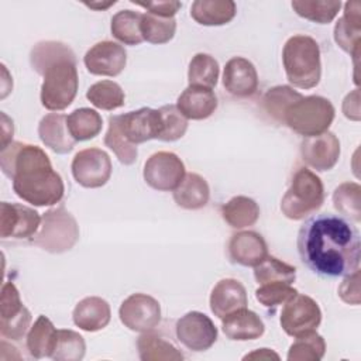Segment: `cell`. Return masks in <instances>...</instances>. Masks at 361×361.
<instances>
[{
    "label": "cell",
    "instance_id": "41",
    "mask_svg": "<svg viewBox=\"0 0 361 361\" xmlns=\"http://www.w3.org/2000/svg\"><path fill=\"white\" fill-rule=\"evenodd\" d=\"M176 32L175 18H162L149 13L142 14L141 18V35L144 41L155 45L169 42Z\"/></svg>",
    "mask_w": 361,
    "mask_h": 361
},
{
    "label": "cell",
    "instance_id": "49",
    "mask_svg": "<svg viewBox=\"0 0 361 361\" xmlns=\"http://www.w3.org/2000/svg\"><path fill=\"white\" fill-rule=\"evenodd\" d=\"M244 360H279V355L271 348H258L244 355Z\"/></svg>",
    "mask_w": 361,
    "mask_h": 361
},
{
    "label": "cell",
    "instance_id": "44",
    "mask_svg": "<svg viewBox=\"0 0 361 361\" xmlns=\"http://www.w3.org/2000/svg\"><path fill=\"white\" fill-rule=\"evenodd\" d=\"M296 293L298 290L292 288L289 283L276 282V283L259 285V288L255 290V298L262 306L275 309L281 305H285Z\"/></svg>",
    "mask_w": 361,
    "mask_h": 361
},
{
    "label": "cell",
    "instance_id": "28",
    "mask_svg": "<svg viewBox=\"0 0 361 361\" xmlns=\"http://www.w3.org/2000/svg\"><path fill=\"white\" fill-rule=\"evenodd\" d=\"M58 338V330L44 314H39L27 334V350L31 357L39 360L52 355Z\"/></svg>",
    "mask_w": 361,
    "mask_h": 361
},
{
    "label": "cell",
    "instance_id": "48",
    "mask_svg": "<svg viewBox=\"0 0 361 361\" xmlns=\"http://www.w3.org/2000/svg\"><path fill=\"white\" fill-rule=\"evenodd\" d=\"M1 149L6 148L8 144H11V138L14 134V126H13V120L7 117L6 113H1Z\"/></svg>",
    "mask_w": 361,
    "mask_h": 361
},
{
    "label": "cell",
    "instance_id": "15",
    "mask_svg": "<svg viewBox=\"0 0 361 361\" xmlns=\"http://www.w3.org/2000/svg\"><path fill=\"white\" fill-rule=\"evenodd\" d=\"M83 63L92 75L113 78L124 71L127 52L123 45L114 41H100L87 49L83 56Z\"/></svg>",
    "mask_w": 361,
    "mask_h": 361
},
{
    "label": "cell",
    "instance_id": "24",
    "mask_svg": "<svg viewBox=\"0 0 361 361\" xmlns=\"http://www.w3.org/2000/svg\"><path fill=\"white\" fill-rule=\"evenodd\" d=\"M217 96L212 89L188 86L176 100L178 110L188 120H204L217 109Z\"/></svg>",
    "mask_w": 361,
    "mask_h": 361
},
{
    "label": "cell",
    "instance_id": "17",
    "mask_svg": "<svg viewBox=\"0 0 361 361\" xmlns=\"http://www.w3.org/2000/svg\"><path fill=\"white\" fill-rule=\"evenodd\" d=\"M118 116V126L124 137L134 145L158 140L159 111L158 109L141 107Z\"/></svg>",
    "mask_w": 361,
    "mask_h": 361
},
{
    "label": "cell",
    "instance_id": "39",
    "mask_svg": "<svg viewBox=\"0 0 361 361\" xmlns=\"http://www.w3.org/2000/svg\"><path fill=\"white\" fill-rule=\"evenodd\" d=\"M361 188L355 182H344L333 192V204L336 210L345 219L354 221L361 220Z\"/></svg>",
    "mask_w": 361,
    "mask_h": 361
},
{
    "label": "cell",
    "instance_id": "23",
    "mask_svg": "<svg viewBox=\"0 0 361 361\" xmlns=\"http://www.w3.org/2000/svg\"><path fill=\"white\" fill-rule=\"evenodd\" d=\"M72 319L76 327L93 333L104 329L110 323L111 309L107 300L99 296H87L76 303Z\"/></svg>",
    "mask_w": 361,
    "mask_h": 361
},
{
    "label": "cell",
    "instance_id": "7",
    "mask_svg": "<svg viewBox=\"0 0 361 361\" xmlns=\"http://www.w3.org/2000/svg\"><path fill=\"white\" fill-rule=\"evenodd\" d=\"M79 224L63 206L47 210L41 216L38 231L31 243L51 254H62L75 247L79 240Z\"/></svg>",
    "mask_w": 361,
    "mask_h": 361
},
{
    "label": "cell",
    "instance_id": "25",
    "mask_svg": "<svg viewBox=\"0 0 361 361\" xmlns=\"http://www.w3.org/2000/svg\"><path fill=\"white\" fill-rule=\"evenodd\" d=\"M221 330L233 341H248L259 338L265 331V324L255 312L244 307L223 317Z\"/></svg>",
    "mask_w": 361,
    "mask_h": 361
},
{
    "label": "cell",
    "instance_id": "33",
    "mask_svg": "<svg viewBox=\"0 0 361 361\" xmlns=\"http://www.w3.org/2000/svg\"><path fill=\"white\" fill-rule=\"evenodd\" d=\"M220 73L219 62L209 54L199 52L192 56L188 68L189 86H200L212 89L217 85Z\"/></svg>",
    "mask_w": 361,
    "mask_h": 361
},
{
    "label": "cell",
    "instance_id": "5",
    "mask_svg": "<svg viewBox=\"0 0 361 361\" xmlns=\"http://www.w3.org/2000/svg\"><path fill=\"white\" fill-rule=\"evenodd\" d=\"M324 202L322 179L307 168H299L281 200V210L290 220H303L316 213Z\"/></svg>",
    "mask_w": 361,
    "mask_h": 361
},
{
    "label": "cell",
    "instance_id": "47",
    "mask_svg": "<svg viewBox=\"0 0 361 361\" xmlns=\"http://www.w3.org/2000/svg\"><path fill=\"white\" fill-rule=\"evenodd\" d=\"M343 113L347 118L358 121L360 120V92L354 89L343 100Z\"/></svg>",
    "mask_w": 361,
    "mask_h": 361
},
{
    "label": "cell",
    "instance_id": "29",
    "mask_svg": "<svg viewBox=\"0 0 361 361\" xmlns=\"http://www.w3.org/2000/svg\"><path fill=\"white\" fill-rule=\"evenodd\" d=\"M220 214L230 227L240 230L257 223L259 219V206L254 199L240 195L226 202L220 209Z\"/></svg>",
    "mask_w": 361,
    "mask_h": 361
},
{
    "label": "cell",
    "instance_id": "21",
    "mask_svg": "<svg viewBox=\"0 0 361 361\" xmlns=\"http://www.w3.org/2000/svg\"><path fill=\"white\" fill-rule=\"evenodd\" d=\"M360 1L353 0L344 4V13L334 25V41L336 44L350 54L354 61L360 55L361 44V17H360Z\"/></svg>",
    "mask_w": 361,
    "mask_h": 361
},
{
    "label": "cell",
    "instance_id": "36",
    "mask_svg": "<svg viewBox=\"0 0 361 361\" xmlns=\"http://www.w3.org/2000/svg\"><path fill=\"white\" fill-rule=\"evenodd\" d=\"M254 278L258 285L276 282L292 285L296 279V268L275 257L268 255L264 261L254 267Z\"/></svg>",
    "mask_w": 361,
    "mask_h": 361
},
{
    "label": "cell",
    "instance_id": "42",
    "mask_svg": "<svg viewBox=\"0 0 361 361\" xmlns=\"http://www.w3.org/2000/svg\"><path fill=\"white\" fill-rule=\"evenodd\" d=\"M159 111V141L172 142L182 138L188 130V118L178 110L176 104H165Z\"/></svg>",
    "mask_w": 361,
    "mask_h": 361
},
{
    "label": "cell",
    "instance_id": "20",
    "mask_svg": "<svg viewBox=\"0 0 361 361\" xmlns=\"http://www.w3.org/2000/svg\"><path fill=\"white\" fill-rule=\"evenodd\" d=\"M228 257L241 267H255L268 257V245L257 231H238L228 241Z\"/></svg>",
    "mask_w": 361,
    "mask_h": 361
},
{
    "label": "cell",
    "instance_id": "16",
    "mask_svg": "<svg viewBox=\"0 0 361 361\" xmlns=\"http://www.w3.org/2000/svg\"><path fill=\"white\" fill-rule=\"evenodd\" d=\"M302 159L319 172L330 171L340 158V141L331 131L319 135L305 137L300 142Z\"/></svg>",
    "mask_w": 361,
    "mask_h": 361
},
{
    "label": "cell",
    "instance_id": "14",
    "mask_svg": "<svg viewBox=\"0 0 361 361\" xmlns=\"http://www.w3.org/2000/svg\"><path fill=\"white\" fill-rule=\"evenodd\" d=\"M41 224L39 213L21 203L1 202L0 204V235L3 240L32 238Z\"/></svg>",
    "mask_w": 361,
    "mask_h": 361
},
{
    "label": "cell",
    "instance_id": "2",
    "mask_svg": "<svg viewBox=\"0 0 361 361\" xmlns=\"http://www.w3.org/2000/svg\"><path fill=\"white\" fill-rule=\"evenodd\" d=\"M1 172L13 180L14 193L32 206H54L65 186L49 157L37 145L13 141L0 152Z\"/></svg>",
    "mask_w": 361,
    "mask_h": 361
},
{
    "label": "cell",
    "instance_id": "18",
    "mask_svg": "<svg viewBox=\"0 0 361 361\" xmlns=\"http://www.w3.org/2000/svg\"><path fill=\"white\" fill-rule=\"evenodd\" d=\"M223 86L235 97H250L258 89V73L251 61L234 56L226 62L223 71Z\"/></svg>",
    "mask_w": 361,
    "mask_h": 361
},
{
    "label": "cell",
    "instance_id": "10",
    "mask_svg": "<svg viewBox=\"0 0 361 361\" xmlns=\"http://www.w3.org/2000/svg\"><path fill=\"white\" fill-rule=\"evenodd\" d=\"M71 169L75 180L80 186L96 189L104 186L109 182L113 165L106 151L92 147L80 149L75 154Z\"/></svg>",
    "mask_w": 361,
    "mask_h": 361
},
{
    "label": "cell",
    "instance_id": "31",
    "mask_svg": "<svg viewBox=\"0 0 361 361\" xmlns=\"http://www.w3.org/2000/svg\"><path fill=\"white\" fill-rule=\"evenodd\" d=\"M66 124L73 140L87 141L97 137L103 127L102 116L89 107H80L66 116Z\"/></svg>",
    "mask_w": 361,
    "mask_h": 361
},
{
    "label": "cell",
    "instance_id": "4",
    "mask_svg": "<svg viewBox=\"0 0 361 361\" xmlns=\"http://www.w3.org/2000/svg\"><path fill=\"white\" fill-rule=\"evenodd\" d=\"M282 62L286 79L299 89L316 87L322 78L320 48L314 38L292 35L283 45Z\"/></svg>",
    "mask_w": 361,
    "mask_h": 361
},
{
    "label": "cell",
    "instance_id": "19",
    "mask_svg": "<svg viewBox=\"0 0 361 361\" xmlns=\"http://www.w3.org/2000/svg\"><path fill=\"white\" fill-rule=\"evenodd\" d=\"M212 313L220 320L240 309L247 307L248 296L244 285L234 278L220 279L210 292Z\"/></svg>",
    "mask_w": 361,
    "mask_h": 361
},
{
    "label": "cell",
    "instance_id": "9",
    "mask_svg": "<svg viewBox=\"0 0 361 361\" xmlns=\"http://www.w3.org/2000/svg\"><path fill=\"white\" fill-rule=\"evenodd\" d=\"M183 161L171 151H158L144 164L142 176L145 183L159 192L175 190L185 178Z\"/></svg>",
    "mask_w": 361,
    "mask_h": 361
},
{
    "label": "cell",
    "instance_id": "37",
    "mask_svg": "<svg viewBox=\"0 0 361 361\" xmlns=\"http://www.w3.org/2000/svg\"><path fill=\"white\" fill-rule=\"evenodd\" d=\"M303 94L296 92L293 87L286 85H278L267 90L262 97V109L276 123L283 124V113L285 110L296 100H299Z\"/></svg>",
    "mask_w": 361,
    "mask_h": 361
},
{
    "label": "cell",
    "instance_id": "50",
    "mask_svg": "<svg viewBox=\"0 0 361 361\" xmlns=\"http://www.w3.org/2000/svg\"><path fill=\"white\" fill-rule=\"evenodd\" d=\"M85 4L90 8H94V10H104V8L116 4V1L113 0V1H107V3H85Z\"/></svg>",
    "mask_w": 361,
    "mask_h": 361
},
{
    "label": "cell",
    "instance_id": "35",
    "mask_svg": "<svg viewBox=\"0 0 361 361\" xmlns=\"http://www.w3.org/2000/svg\"><path fill=\"white\" fill-rule=\"evenodd\" d=\"M86 99L100 110H116L124 106L126 94L121 86L114 80H100L93 83L87 92Z\"/></svg>",
    "mask_w": 361,
    "mask_h": 361
},
{
    "label": "cell",
    "instance_id": "32",
    "mask_svg": "<svg viewBox=\"0 0 361 361\" xmlns=\"http://www.w3.org/2000/svg\"><path fill=\"white\" fill-rule=\"evenodd\" d=\"M142 13L134 10H120L111 17V35L124 45H138L144 41L141 35Z\"/></svg>",
    "mask_w": 361,
    "mask_h": 361
},
{
    "label": "cell",
    "instance_id": "38",
    "mask_svg": "<svg viewBox=\"0 0 361 361\" xmlns=\"http://www.w3.org/2000/svg\"><path fill=\"white\" fill-rule=\"evenodd\" d=\"M104 145L114 152V155L123 165H133L137 159V145L131 144L121 133L117 114L109 117V127L104 135Z\"/></svg>",
    "mask_w": 361,
    "mask_h": 361
},
{
    "label": "cell",
    "instance_id": "8",
    "mask_svg": "<svg viewBox=\"0 0 361 361\" xmlns=\"http://www.w3.org/2000/svg\"><path fill=\"white\" fill-rule=\"evenodd\" d=\"M320 322L322 310L317 302L299 292L283 305L279 317L282 330L290 337H299L310 331H316Z\"/></svg>",
    "mask_w": 361,
    "mask_h": 361
},
{
    "label": "cell",
    "instance_id": "43",
    "mask_svg": "<svg viewBox=\"0 0 361 361\" xmlns=\"http://www.w3.org/2000/svg\"><path fill=\"white\" fill-rule=\"evenodd\" d=\"M86 343L85 338L71 329H59L58 338L51 355L56 361H79L85 357Z\"/></svg>",
    "mask_w": 361,
    "mask_h": 361
},
{
    "label": "cell",
    "instance_id": "3",
    "mask_svg": "<svg viewBox=\"0 0 361 361\" xmlns=\"http://www.w3.org/2000/svg\"><path fill=\"white\" fill-rule=\"evenodd\" d=\"M30 63L44 78L41 104L51 111L69 107L79 87L78 63L72 48L61 41H39L31 48Z\"/></svg>",
    "mask_w": 361,
    "mask_h": 361
},
{
    "label": "cell",
    "instance_id": "12",
    "mask_svg": "<svg viewBox=\"0 0 361 361\" xmlns=\"http://www.w3.org/2000/svg\"><path fill=\"white\" fill-rule=\"evenodd\" d=\"M118 317L131 331H151L161 323V305L147 293H133L120 305Z\"/></svg>",
    "mask_w": 361,
    "mask_h": 361
},
{
    "label": "cell",
    "instance_id": "45",
    "mask_svg": "<svg viewBox=\"0 0 361 361\" xmlns=\"http://www.w3.org/2000/svg\"><path fill=\"white\" fill-rule=\"evenodd\" d=\"M338 296L348 305H360V269L345 275L338 286Z\"/></svg>",
    "mask_w": 361,
    "mask_h": 361
},
{
    "label": "cell",
    "instance_id": "46",
    "mask_svg": "<svg viewBox=\"0 0 361 361\" xmlns=\"http://www.w3.org/2000/svg\"><path fill=\"white\" fill-rule=\"evenodd\" d=\"M134 4L145 8L149 14L162 17V18H173V16L182 7L180 1L176 0H165V1H135L131 0Z\"/></svg>",
    "mask_w": 361,
    "mask_h": 361
},
{
    "label": "cell",
    "instance_id": "22",
    "mask_svg": "<svg viewBox=\"0 0 361 361\" xmlns=\"http://www.w3.org/2000/svg\"><path fill=\"white\" fill-rule=\"evenodd\" d=\"M38 137L41 142L55 154H68L76 145V141L68 130L66 116L61 113H48L39 120Z\"/></svg>",
    "mask_w": 361,
    "mask_h": 361
},
{
    "label": "cell",
    "instance_id": "30",
    "mask_svg": "<svg viewBox=\"0 0 361 361\" xmlns=\"http://www.w3.org/2000/svg\"><path fill=\"white\" fill-rule=\"evenodd\" d=\"M138 357L142 361H179L183 354L168 340L161 336L145 331L137 338Z\"/></svg>",
    "mask_w": 361,
    "mask_h": 361
},
{
    "label": "cell",
    "instance_id": "40",
    "mask_svg": "<svg viewBox=\"0 0 361 361\" xmlns=\"http://www.w3.org/2000/svg\"><path fill=\"white\" fill-rule=\"evenodd\" d=\"M295 338L288 350L286 358L289 361H319L324 357L326 341L316 331Z\"/></svg>",
    "mask_w": 361,
    "mask_h": 361
},
{
    "label": "cell",
    "instance_id": "6",
    "mask_svg": "<svg viewBox=\"0 0 361 361\" xmlns=\"http://www.w3.org/2000/svg\"><path fill=\"white\" fill-rule=\"evenodd\" d=\"M336 116L331 102L323 96H302L283 113V124L303 137H313L329 131Z\"/></svg>",
    "mask_w": 361,
    "mask_h": 361
},
{
    "label": "cell",
    "instance_id": "11",
    "mask_svg": "<svg viewBox=\"0 0 361 361\" xmlns=\"http://www.w3.org/2000/svg\"><path fill=\"white\" fill-rule=\"evenodd\" d=\"M31 313L23 305L20 292L13 282H4L0 298V333L3 338L20 340L28 331Z\"/></svg>",
    "mask_w": 361,
    "mask_h": 361
},
{
    "label": "cell",
    "instance_id": "26",
    "mask_svg": "<svg viewBox=\"0 0 361 361\" xmlns=\"http://www.w3.org/2000/svg\"><path fill=\"white\" fill-rule=\"evenodd\" d=\"M237 14L233 0H196L190 6V17L200 25L217 27L230 23Z\"/></svg>",
    "mask_w": 361,
    "mask_h": 361
},
{
    "label": "cell",
    "instance_id": "34",
    "mask_svg": "<svg viewBox=\"0 0 361 361\" xmlns=\"http://www.w3.org/2000/svg\"><path fill=\"white\" fill-rule=\"evenodd\" d=\"M293 11L312 23L329 24L341 8V1L334 0H295L290 3Z\"/></svg>",
    "mask_w": 361,
    "mask_h": 361
},
{
    "label": "cell",
    "instance_id": "13",
    "mask_svg": "<svg viewBox=\"0 0 361 361\" xmlns=\"http://www.w3.org/2000/svg\"><path fill=\"white\" fill-rule=\"evenodd\" d=\"M176 338L188 350L200 353L209 350L217 340V327L213 320L197 310L185 313L175 324Z\"/></svg>",
    "mask_w": 361,
    "mask_h": 361
},
{
    "label": "cell",
    "instance_id": "1",
    "mask_svg": "<svg viewBox=\"0 0 361 361\" xmlns=\"http://www.w3.org/2000/svg\"><path fill=\"white\" fill-rule=\"evenodd\" d=\"M296 247L303 265L320 276H345L360 267V233L338 214L309 216L299 228Z\"/></svg>",
    "mask_w": 361,
    "mask_h": 361
},
{
    "label": "cell",
    "instance_id": "27",
    "mask_svg": "<svg viewBox=\"0 0 361 361\" xmlns=\"http://www.w3.org/2000/svg\"><path fill=\"white\" fill-rule=\"evenodd\" d=\"M210 188L207 180L199 173L189 172L182 179L180 185L173 190L175 203L188 210H197L207 204Z\"/></svg>",
    "mask_w": 361,
    "mask_h": 361
}]
</instances>
